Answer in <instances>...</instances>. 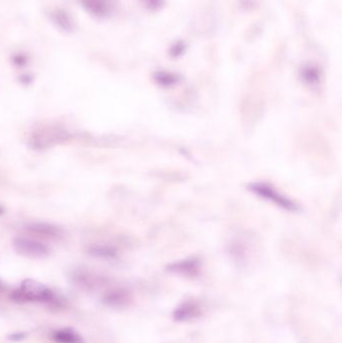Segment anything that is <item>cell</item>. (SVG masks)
Returning a JSON list of instances; mask_svg holds the SVG:
<instances>
[{"label":"cell","instance_id":"3957f363","mask_svg":"<svg viewBox=\"0 0 342 343\" xmlns=\"http://www.w3.org/2000/svg\"><path fill=\"white\" fill-rule=\"evenodd\" d=\"M12 246L18 255L29 259H42L49 255V249L46 245L26 237L14 238Z\"/></svg>","mask_w":342,"mask_h":343},{"label":"cell","instance_id":"30bf717a","mask_svg":"<svg viewBox=\"0 0 342 343\" xmlns=\"http://www.w3.org/2000/svg\"><path fill=\"white\" fill-rule=\"evenodd\" d=\"M4 212H5V209L3 208V206L0 205V215H2Z\"/></svg>","mask_w":342,"mask_h":343},{"label":"cell","instance_id":"ba28073f","mask_svg":"<svg viewBox=\"0 0 342 343\" xmlns=\"http://www.w3.org/2000/svg\"><path fill=\"white\" fill-rule=\"evenodd\" d=\"M88 253L93 257L102 258V259L114 258L117 254L114 248L106 246V245H93L89 248Z\"/></svg>","mask_w":342,"mask_h":343},{"label":"cell","instance_id":"5b68a950","mask_svg":"<svg viewBox=\"0 0 342 343\" xmlns=\"http://www.w3.org/2000/svg\"><path fill=\"white\" fill-rule=\"evenodd\" d=\"M251 190L262 196L263 198H266L268 200H271L272 202L276 203L277 205L283 207L284 209H287V210H296L295 208V205L293 203H291L290 201H288L287 199L279 196L275 191H273L270 187H267L265 185H253Z\"/></svg>","mask_w":342,"mask_h":343},{"label":"cell","instance_id":"277c9868","mask_svg":"<svg viewBox=\"0 0 342 343\" xmlns=\"http://www.w3.org/2000/svg\"><path fill=\"white\" fill-rule=\"evenodd\" d=\"M28 233L33 235H38L43 238H49V239H56L62 236L63 231L60 227L45 223V222H33L29 223L24 228Z\"/></svg>","mask_w":342,"mask_h":343},{"label":"cell","instance_id":"8fae6325","mask_svg":"<svg viewBox=\"0 0 342 343\" xmlns=\"http://www.w3.org/2000/svg\"><path fill=\"white\" fill-rule=\"evenodd\" d=\"M0 289H2V283L0 282Z\"/></svg>","mask_w":342,"mask_h":343},{"label":"cell","instance_id":"7a4b0ae2","mask_svg":"<svg viewBox=\"0 0 342 343\" xmlns=\"http://www.w3.org/2000/svg\"><path fill=\"white\" fill-rule=\"evenodd\" d=\"M11 297L16 302H38L45 304L55 302V294L52 290L32 279L24 280L19 289L12 293Z\"/></svg>","mask_w":342,"mask_h":343},{"label":"cell","instance_id":"9c48e42d","mask_svg":"<svg viewBox=\"0 0 342 343\" xmlns=\"http://www.w3.org/2000/svg\"><path fill=\"white\" fill-rule=\"evenodd\" d=\"M128 300V295L123 290H113L104 297V302L110 306H121Z\"/></svg>","mask_w":342,"mask_h":343},{"label":"cell","instance_id":"8992f818","mask_svg":"<svg viewBox=\"0 0 342 343\" xmlns=\"http://www.w3.org/2000/svg\"><path fill=\"white\" fill-rule=\"evenodd\" d=\"M199 311L196 305L192 304L191 302L184 303L181 305L175 312H174V318L177 321H186L189 319H193L198 315Z\"/></svg>","mask_w":342,"mask_h":343},{"label":"cell","instance_id":"6da1fadb","mask_svg":"<svg viewBox=\"0 0 342 343\" xmlns=\"http://www.w3.org/2000/svg\"><path fill=\"white\" fill-rule=\"evenodd\" d=\"M71 134L59 126H46L34 131L29 138V146L34 150H47L71 139Z\"/></svg>","mask_w":342,"mask_h":343},{"label":"cell","instance_id":"52a82bcc","mask_svg":"<svg viewBox=\"0 0 342 343\" xmlns=\"http://www.w3.org/2000/svg\"><path fill=\"white\" fill-rule=\"evenodd\" d=\"M53 339L56 343H83L82 338L72 330L61 329L53 334Z\"/></svg>","mask_w":342,"mask_h":343}]
</instances>
